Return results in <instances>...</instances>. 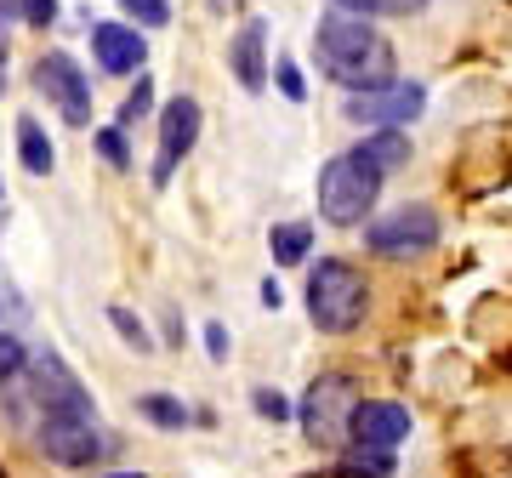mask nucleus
I'll return each mask as SVG.
<instances>
[{
    "label": "nucleus",
    "instance_id": "nucleus-1",
    "mask_svg": "<svg viewBox=\"0 0 512 478\" xmlns=\"http://www.w3.org/2000/svg\"><path fill=\"white\" fill-rule=\"evenodd\" d=\"M313 57L348 92H370V86H387L393 80V46L370 29V18H353V12L319 18V29H313Z\"/></svg>",
    "mask_w": 512,
    "mask_h": 478
},
{
    "label": "nucleus",
    "instance_id": "nucleus-2",
    "mask_svg": "<svg viewBox=\"0 0 512 478\" xmlns=\"http://www.w3.org/2000/svg\"><path fill=\"white\" fill-rule=\"evenodd\" d=\"M370 308V285L365 274L342 257H325L319 268L308 274V319L330 336H348Z\"/></svg>",
    "mask_w": 512,
    "mask_h": 478
},
{
    "label": "nucleus",
    "instance_id": "nucleus-3",
    "mask_svg": "<svg viewBox=\"0 0 512 478\" xmlns=\"http://www.w3.org/2000/svg\"><path fill=\"white\" fill-rule=\"evenodd\" d=\"M376 194H382V171L359 160L353 148L325 160V171H319V217L336 222V228H353L359 217H370Z\"/></svg>",
    "mask_w": 512,
    "mask_h": 478
},
{
    "label": "nucleus",
    "instance_id": "nucleus-4",
    "mask_svg": "<svg viewBox=\"0 0 512 478\" xmlns=\"http://www.w3.org/2000/svg\"><path fill=\"white\" fill-rule=\"evenodd\" d=\"M40 450L57 467H92V461L109 456V439H103L92 410H46L40 416Z\"/></svg>",
    "mask_w": 512,
    "mask_h": 478
},
{
    "label": "nucleus",
    "instance_id": "nucleus-5",
    "mask_svg": "<svg viewBox=\"0 0 512 478\" xmlns=\"http://www.w3.org/2000/svg\"><path fill=\"white\" fill-rule=\"evenodd\" d=\"M365 245L376 257H421V251L439 245V211H433V205H399L393 217L370 222Z\"/></svg>",
    "mask_w": 512,
    "mask_h": 478
},
{
    "label": "nucleus",
    "instance_id": "nucleus-6",
    "mask_svg": "<svg viewBox=\"0 0 512 478\" xmlns=\"http://www.w3.org/2000/svg\"><path fill=\"white\" fill-rule=\"evenodd\" d=\"M35 86H40L46 103H57V114H63L69 126H92V80H86V69H80L69 52H40Z\"/></svg>",
    "mask_w": 512,
    "mask_h": 478
},
{
    "label": "nucleus",
    "instance_id": "nucleus-7",
    "mask_svg": "<svg viewBox=\"0 0 512 478\" xmlns=\"http://www.w3.org/2000/svg\"><path fill=\"white\" fill-rule=\"evenodd\" d=\"M359 405V387L348 376H319L302 399V433L308 444H342L348 439V410Z\"/></svg>",
    "mask_w": 512,
    "mask_h": 478
},
{
    "label": "nucleus",
    "instance_id": "nucleus-8",
    "mask_svg": "<svg viewBox=\"0 0 512 478\" xmlns=\"http://www.w3.org/2000/svg\"><path fill=\"white\" fill-rule=\"evenodd\" d=\"M421 109H427V86L421 80H387V86L353 92L342 114H348L353 126H410Z\"/></svg>",
    "mask_w": 512,
    "mask_h": 478
},
{
    "label": "nucleus",
    "instance_id": "nucleus-9",
    "mask_svg": "<svg viewBox=\"0 0 512 478\" xmlns=\"http://www.w3.org/2000/svg\"><path fill=\"white\" fill-rule=\"evenodd\" d=\"M200 126H205V109L194 97H171L160 109V154H154V188L171 183V171L183 166L194 143H200Z\"/></svg>",
    "mask_w": 512,
    "mask_h": 478
},
{
    "label": "nucleus",
    "instance_id": "nucleus-10",
    "mask_svg": "<svg viewBox=\"0 0 512 478\" xmlns=\"http://www.w3.org/2000/svg\"><path fill=\"white\" fill-rule=\"evenodd\" d=\"M348 439L370 444V450H399L410 439V410L393 405V399H359L348 410Z\"/></svg>",
    "mask_w": 512,
    "mask_h": 478
},
{
    "label": "nucleus",
    "instance_id": "nucleus-11",
    "mask_svg": "<svg viewBox=\"0 0 512 478\" xmlns=\"http://www.w3.org/2000/svg\"><path fill=\"white\" fill-rule=\"evenodd\" d=\"M29 376H35V399L40 410H92V399H86V387H80V376H74L57 353H40V359H29Z\"/></svg>",
    "mask_w": 512,
    "mask_h": 478
},
{
    "label": "nucleus",
    "instance_id": "nucleus-12",
    "mask_svg": "<svg viewBox=\"0 0 512 478\" xmlns=\"http://www.w3.org/2000/svg\"><path fill=\"white\" fill-rule=\"evenodd\" d=\"M92 52H97V69L109 74H137L148 57V40L131 29V23H97L92 29Z\"/></svg>",
    "mask_w": 512,
    "mask_h": 478
},
{
    "label": "nucleus",
    "instance_id": "nucleus-13",
    "mask_svg": "<svg viewBox=\"0 0 512 478\" xmlns=\"http://www.w3.org/2000/svg\"><path fill=\"white\" fill-rule=\"evenodd\" d=\"M228 63H234V80L245 86V92H268V23L262 18L245 23V29L234 35Z\"/></svg>",
    "mask_w": 512,
    "mask_h": 478
},
{
    "label": "nucleus",
    "instance_id": "nucleus-14",
    "mask_svg": "<svg viewBox=\"0 0 512 478\" xmlns=\"http://www.w3.org/2000/svg\"><path fill=\"white\" fill-rule=\"evenodd\" d=\"M353 154H359V160H370V166L387 177V171L410 166V137H404V126H376L365 143L353 148Z\"/></svg>",
    "mask_w": 512,
    "mask_h": 478
},
{
    "label": "nucleus",
    "instance_id": "nucleus-15",
    "mask_svg": "<svg viewBox=\"0 0 512 478\" xmlns=\"http://www.w3.org/2000/svg\"><path fill=\"white\" fill-rule=\"evenodd\" d=\"M18 154H23V171H35V177H46V171L57 166V148H52V137H46V126H40L35 114L18 120Z\"/></svg>",
    "mask_w": 512,
    "mask_h": 478
},
{
    "label": "nucleus",
    "instance_id": "nucleus-16",
    "mask_svg": "<svg viewBox=\"0 0 512 478\" xmlns=\"http://www.w3.org/2000/svg\"><path fill=\"white\" fill-rule=\"evenodd\" d=\"M336 478H393V450H370V444H353L336 461Z\"/></svg>",
    "mask_w": 512,
    "mask_h": 478
},
{
    "label": "nucleus",
    "instance_id": "nucleus-17",
    "mask_svg": "<svg viewBox=\"0 0 512 478\" xmlns=\"http://www.w3.org/2000/svg\"><path fill=\"white\" fill-rule=\"evenodd\" d=\"M268 245H274V262H285V268H291V262L308 257L313 228H308V222H279L274 234H268Z\"/></svg>",
    "mask_w": 512,
    "mask_h": 478
},
{
    "label": "nucleus",
    "instance_id": "nucleus-18",
    "mask_svg": "<svg viewBox=\"0 0 512 478\" xmlns=\"http://www.w3.org/2000/svg\"><path fill=\"white\" fill-rule=\"evenodd\" d=\"M336 12H353V18H416L427 0H330Z\"/></svg>",
    "mask_w": 512,
    "mask_h": 478
},
{
    "label": "nucleus",
    "instance_id": "nucleus-19",
    "mask_svg": "<svg viewBox=\"0 0 512 478\" xmlns=\"http://www.w3.org/2000/svg\"><path fill=\"white\" fill-rule=\"evenodd\" d=\"M137 410H143L154 427H188V422H194V410H188L183 399H171V393H143Z\"/></svg>",
    "mask_w": 512,
    "mask_h": 478
},
{
    "label": "nucleus",
    "instance_id": "nucleus-20",
    "mask_svg": "<svg viewBox=\"0 0 512 478\" xmlns=\"http://www.w3.org/2000/svg\"><path fill=\"white\" fill-rule=\"evenodd\" d=\"M109 325H114L120 336H126V348H137V353H154V336H148V325H143V319H137L131 308H120V302H114V308H109Z\"/></svg>",
    "mask_w": 512,
    "mask_h": 478
},
{
    "label": "nucleus",
    "instance_id": "nucleus-21",
    "mask_svg": "<svg viewBox=\"0 0 512 478\" xmlns=\"http://www.w3.org/2000/svg\"><path fill=\"white\" fill-rule=\"evenodd\" d=\"M120 12H126L137 29H165V23H171V0H120Z\"/></svg>",
    "mask_w": 512,
    "mask_h": 478
},
{
    "label": "nucleus",
    "instance_id": "nucleus-22",
    "mask_svg": "<svg viewBox=\"0 0 512 478\" xmlns=\"http://www.w3.org/2000/svg\"><path fill=\"white\" fill-rule=\"evenodd\" d=\"M148 109H154V80H137V86H131V97L120 103V131L137 126V120H143Z\"/></svg>",
    "mask_w": 512,
    "mask_h": 478
},
{
    "label": "nucleus",
    "instance_id": "nucleus-23",
    "mask_svg": "<svg viewBox=\"0 0 512 478\" xmlns=\"http://www.w3.org/2000/svg\"><path fill=\"white\" fill-rule=\"evenodd\" d=\"M23 365H29V348H23L18 336H0V387H6V382H18Z\"/></svg>",
    "mask_w": 512,
    "mask_h": 478
},
{
    "label": "nucleus",
    "instance_id": "nucleus-24",
    "mask_svg": "<svg viewBox=\"0 0 512 478\" xmlns=\"http://www.w3.org/2000/svg\"><path fill=\"white\" fill-rule=\"evenodd\" d=\"M97 154H103V160H109V166H120V171H126V166H131V148H126V131H120V126H109V131H97Z\"/></svg>",
    "mask_w": 512,
    "mask_h": 478
},
{
    "label": "nucleus",
    "instance_id": "nucleus-25",
    "mask_svg": "<svg viewBox=\"0 0 512 478\" xmlns=\"http://www.w3.org/2000/svg\"><path fill=\"white\" fill-rule=\"evenodd\" d=\"M251 405H256V416H262V422H285V416H291V399H285V393H274V387H256Z\"/></svg>",
    "mask_w": 512,
    "mask_h": 478
},
{
    "label": "nucleus",
    "instance_id": "nucleus-26",
    "mask_svg": "<svg viewBox=\"0 0 512 478\" xmlns=\"http://www.w3.org/2000/svg\"><path fill=\"white\" fill-rule=\"evenodd\" d=\"M23 18L18 0H0V86H6V40H12V23Z\"/></svg>",
    "mask_w": 512,
    "mask_h": 478
},
{
    "label": "nucleus",
    "instance_id": "nucleus-27",
    "mask_svg": "<svg viewBox=\"0 0 512 478\" xmlns=\"http://www.w3.org/2000/svg\"><path fill=\"white\" fill-rule=\"evenodd\" d=\"M279 92L291 97V103H302V97H308V80H302V69H296L291 57L279 63Z\"/></svg>",
    "mask_w": 512,
    "mask_h": 478
},
{
    "label": "nucleus",
    "instance_id": "nucleus-28",
    "mask_svg": "<svg viewBox=\"0 0 512 478\" xmlns=\"http://www.w3.org/2000/svg\"><path fill=\"white\" fill-rule=\"evenodd\" d=\"M18 6H23V18L35 23V29H46V23L57 18V0H18Z\"/></svg>",
    "mask_w": 512,
    "mask_h": 478
},
{
    "label": "nucleus",
    "instance_id": "nucleus-29",
    "mask_svg": "<svg viewBox=\"0 0 512 478\" xmlns=\"http://www.w3.org/2000/svg\"><path fill=\"white\" fill-rule=\"evenodd\" d=\"M205 348H211V359H228V331L222 325H205Z\"/></svg>",
    "mask_w": 512,
    "mask_h": 478
},
{
    "label": "nucleus",
    "instance_id": "nucleus-30",
    "mask_svg": "<svg viewBox=\"0 0 512 478\" xmlns=\"http://www.w3.org/2000/svg\"><path fill=\"white\" fill-rule=\"evenodd\" d=\"M109 478H148V473H109Z\"/></svg>",
    "mask_w": 512,
    "mask_h": 478
},
{
    "label": "nucleus",
    "instance_id": "nucleus-31",
    "mask_svg": "<svg viewBox=\"0 0 512 478\" xmlns=\"http://www.w3.org/2000/svg\"><path fill=\"white\" fill-rule=\"evenodd\" d=\"M308 478H319V473H308Z\"/></svg>",
    "mask_w": 512,
    "mask_h": 478
}]
</instances>
